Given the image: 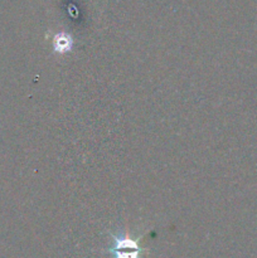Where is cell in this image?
<instances>
[{
    "label": "cell",
    "mask_w": 257,
    "mask_h": 258,
    "mask_svg": "<svg viewBox=\"0 0 257 258\" xmlns=\"http://www.w3.org/2000/svg\"><path fill=\"white\" fill-rule=\"evenodd\" d=\"M110 236L113 239V246L107 249L108 253H111L113 258H140L141 253H145L148 249L143 248L139 243L143 236L138 239H134L127 233L123 234H112Z\"/></svg>",
    "instance_id": "obj_1"
},
{
    "label": "cell",
    "mask_w": 257,
    "mask_h": 258,
    "mask_svg": "<svg viewBox=\"0 0 257 258\" xmlns=\"http://www.w3.org/2000/svg\"><path fill=\"white\" fill-rule=\"evenodd\" d=\"M73 45V39L71 35L66 34V33H59V34H55L53 38V48H54L55 52L58 53H67L72 49Z\"/></svg>",
    "instance_id": "obj_2"
}]
</instances>
